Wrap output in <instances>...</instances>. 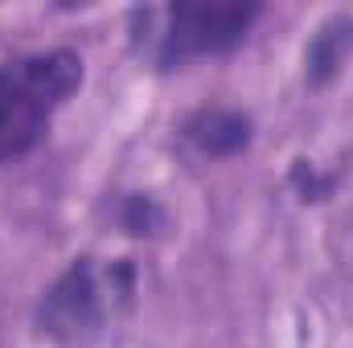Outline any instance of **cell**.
<instances>
[{"label":"cell","mask_w":353,"mask_h":348,"mask_svg":"<svg viewBox=\"0 0 353 348\" xmlns=\"http://www.w3.org/2000/svg\"><path fill=\"white\" fill-rule=\"evenodd\" d=\"M83 87V58L74 50L21 54L0 66V168L29 156L54 115Z\"/></svg>","instance_id":"1"},{"label":"cell","mask_w":353,"mask_h":348,"mask_svg":"<svg viewBox=\"0 0 353 348\" xmlns=\"http://www.w3.org/2000/svg\"><path fill=\"white\" fill-rule=\"evenodd\" d=\"M263 17L259 4H169L140 12L144 29L136 50L148 54L157 70H176L193 58H222L247 41L255 21Z\"/></svg>","instance_id":"2"},{"label":"cell","mask_w":353,"mask_h":348,"mask_svg":"<svg viewBox=\"0 0 353 348\" xmlns=\"http://www.w3.org/2000/svg\"><path fill=\"white\" fill-rule=\"evenodd\" d=\"M132 291H136V270L128 259L111 266H99L94 259H74L46 287L37 303V328L50 340H79L107 320L115 299H128Z\"/></svg>","instance_id":"3"},{"label":"cell","mask_w":353,"mask_h":348,"mask_svg":"<svg viewBox=\"0 0 353 348\" xmlns=\"http://www.w3.org/2000/svg\"><path fill=\"white\" fill-rule=\"evenodd\" d=\"M181 140L205 156V160H230L239 152L251 148L255 140V119L243 107H226V102H205L193 115L181 119Z\"/></svg>","instance_id":"4"},{"label":"cell","mask_w":353,"mask_h":348,"mask_svg":"<svg viewBox=\"0 0 353 348\" xmlns=\"http://www.w3.org/2000/svg\"><path fill=\"white\" fill-rule=\"evenodd\" d=\"M350 54H353V17H333L329 25L316 29V37L304 50V78L312 87H325Z\"/></svg>","instance_id":"5"},{"label":"cell","mask_w":353,"mask_h":348,"mask_svg":"<svg viewBox=\"0 0 353 348\" xmlns=\"http://www.w3.org/2000/svg\"><path fill=\"white\" fill-rule=\"evenodd\" d=\"M165 221H169V213H165V205L157 197H148V193H119L115 197V226L123 234L157 238L165 230Z\"/></svg>","instance_id":"6"}]
</instances>
